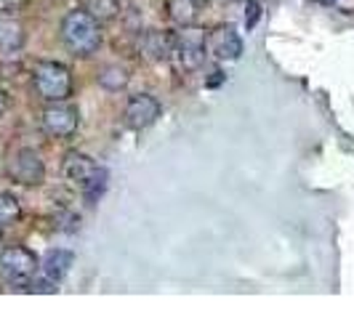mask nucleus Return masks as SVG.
I'll return each instance as SVG.
<instances>
[{
  "label": "nucleus",
  "instance_id": "obj_11",
  "mask_svg": "<svg viewBox=\"0 0 354 319\" xmlns=\"http://www.w3.org/2000/svg\"><path fill=\"white\" fill-rule=\"evenodd\" d=\"M205 56H208V48L205 46H189V43H176L174 46V56L176 59L178 70L184 72H195L205 64Z\"/></svg>",
  "mask_w": 354,
  "mask_h": 319
},
{
  "label": "nucleus",
  "instance_id": "obj_4",
  "mask_svg": "<svg viewBox=\"0 0 354 319\" xmlns=\"http://www.w3.org/2000/svg\"><path fill=\"white\" fill-rule=\"evenodd\" d=\"M40 271V261L30 248L11 245L0 250V274L14 284H27Z\"/></svg>",
  "mask_w": 354,
  "mask_h": 319
},
{
  "label": "nucleus",
  "instance_id": "obj_7",
  "mask_svg": "<svg viewBox=\"0 0 354 319\" xmlns=\"http://www.w3.org/2000/svg\"><path fill=\"white\" fill-rule=\"evenodd\" d=\"M162 115V104L152 93H136L125 102L123 109V120L131 130H144L149 125L158 123V117Z\"/></svg>",
  "mask_w": 354,
  "mask_h": 319
},
{
  "label": "nucleus",
  "instance_id": "obj_8",
  "mask_svg": "<svg viewBox=\"0 0 354 319\" xmlns=\"http://www.w3.org/2000/svg\"><path fill=\"white\" fill-rule=\"evenodd\" d=\"M205 48L218 61H237L243 56V37L234 32L232 24H218L208 32Z\"/></svg>",
  "mask_w": 354,
  "mask_h": 319
},
{
  "label": "nucleus",
  "instance_id": "obj_6",
  "mask_svg": "<svg viewBox=\"0 0 354 319\" xmlns=\"http://www.w3.org/2000/svg\"><path fill=\"white\" fill-rule=\"evenodd\" d=\"M40 125L51 139H72L80 128V112L67 102H51L40 115Z\"/></svg>",
  "mask_w": 354,
  "mask_h": 319
},
{
  "label": "nucleus",
  "instance_id": "obj_12",
  "mask_svg": "<svg viewBox=\"0 0 354 319\" xmlns=\"http://www.w3.org/2000/svg\"><path fill=\"white\" fill-rule=\"evenodd\" d=\"M24 27L14 17H0V53H14L24 46Z\"/></svg>",
  "mask_w": 354,
  "mask_h": 319
},
{
  "label": "nucleus",
  "instance_id": "obj_2",
  "mask_svg": "<svg viewBox=\"0 0 354 319\" xmlns=\"http://www.w3.org/2000/svg\"><path fill=\"white\" fill-rule=\"evenodd\" d=\"M62 173H64L67 181H72L75 186L83 189V195H86L91 205L106 189V171L93 157H88L86 152H77V149L67 152L64 162H62Z\"/></svg>",
  "mask_w": 354,
  "mask_h": 319
},
{
  "label": "nucleus",
  "instance_id": "obj_17",
  "mask_svg": "<svg viewBox=\"0 0 354 319\" xmlns=\"http://www.w3.org/2000/svg\"><path fill=\"white\" fill-rule=\"evenodd\" d=\"M19 6L21 0H0V14H14Z\"/></svg>",
  "mask_w": 354,
  "mask_h": 319
},
{
  "label": "nucleus",
  "instance_id": "obj_13",
  "mask_svg": "<svg viewBox=\"0 0 354 319\" xmlns=\"http://www.w3.org/2000/svg\"><path fill=\"white\" fill-rule=\"evenodd\" d=\"M96 83H99V88L109 90V93H118V90L128 88L131 72L125 70L123 64H104L99 70V75H96Z\"/></svg>",
  "mask_w": 354,
  "mask_h": 319
},
{
  "label": "nucleus",
  "instance_id": "obj_19",
  "mask_svg": "<svg viewBox=\"0 0 354 319\" xmlns=\"http://www.w3.org/2000/svg\"><path fill=\"white\" fill-rule=\"evenodd\" d=\"M192 3H197V6H200V3H208V0H192Z\"/></svg>",
  "mask_w": 354,
  "mask_h": 319
},
{
  "label": "nucleus",
  "instance_id": "obj_14",
  "mask_svg": "<svg viewBox=\"0 0 354 319\" xmlns=\"http://www.w3.org/2000/svg\"><path fill=\"white\" fill-rule=\"evenodd\" d=\"M83 11L91 14L99 24H109L123 14L120 0H83Z\"/></svg>",
  "mask_w": 354,
  "mask_h": 319
},
{
  "label": "nucleus",
  "instance_id": "obj_9",
  "mask_svg": "<svg viewBox=\"0 0 354 319\" xmlns=\"http://www.w3.org/2000/svg\"><path fill=\"white\" fill-rule=\"evenodd\" d=\"M174 46H176V37L162 30H147L139 37V53L149 61H168L174 56Z\"/></svg>",
  "mask_w": 354,
  "mask_h": 319
},
{
  "label": "nucleus",
  "instance_id": "obj_18",
  "mask_svg": "<svg viewBox=\"0 0 354 319\" xmlns=\"http://www.w3.org/2000/svg\"><path fill=\"white\" fill-rule=\"evenodd\" d=\"M8 112V93L6 90H0V117Z\"/></svg>",
  "mask_w": 354,
  "mask_h": 319
},
{
  "label": "nucleus",
  "instance_id": "obj_1",
  "mask_svg": "<svg viewBox=\"0 0 354 319\" xmlns=\"http://www.w3.org/2000/svg\"><path fill=\"white\" fill-rule=\"evenodd\" d=\"M59 37L72 56H91L102 46V24L83 8L70 11L59 24Z\"/></svg>",
  "mask_w": 354,
  "mask_h": 319
},
{
  "label": "nucleus",
  "instance_id": "obj_3",
  "mask_svg": "<svg viewBox=\"0 0 354 319\" xmlns=\"http://www.w3.org/2000/svg\"><path fill=\"white\" fill-rule=\"evenodd\" d=\"M35 93L46 102H67L72 96V72L62 61H37L32 70Z\"/></svg>",
  "mask_w": 354,
  "mask_h": 319
},
{
  "label": "nucleus",
  "instance_id": "obj_15",
  "mask_svg": "<svg viewBox=\"0 0 354 319\" xmlns=\"http://www.w3.org/2000/svg\"><path fill=\"white\" fill-rule=\"evenodd\" d=\"M165 8H168L171 21H176L178 27H184V24H195L197 3H192V0H168Z\"/></svg>",
  "mask_w": 354,
  "mask_h": 319
},
{
  "label": "nucleus",
  "instance_id": "obj_10",
  "mask_svg": "<svg viewBox=\"0 0 354 319\" xmlns=\"http://www.w3.org/2000/svg\"><path fill=\"white\" fill-rule=\"evenodd\" d=\"M75 264V255H72L70 250L64 248H53L48 250L46 255H43V261H40V271H43V280L46 282H62L64 277H67V271H70V266Z\"/></svg>",
  "mask_w": 354,
  "mask_h": 319
},
{
  "label": "nucleus",
  "instance_id": "obj_5",
  "mask_svg": "<svg viewBox=\"0 0 354 319\" xmlns=\"http://www.w3.org/2000/svg\"><path fill=\"white\" fill-rule=\"evenodd\" d=\"M6 173L14 184L32 189V186H40L46 181V162L40 157V152L30 149V146H21L11 155Z\"/></svg>",
  "mask_w": 354,
  "mask_h": 319
},
{
  "label": "nucleus",
  "instance_id": "obj_16",
  "mask_svg": "<svg viewBox=\"0 0 354 319\" xmlns=\"http://www.w3.org/2000/svg\"><path fill=\"white\" fill-rule=\"evenodd\" d=\"M21 218V202L11 192H0V226H14Z\"/></svg>",
  "mask_w": 354,
  "mask_h": 319
}]
</instances>
